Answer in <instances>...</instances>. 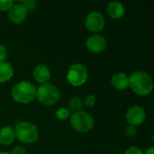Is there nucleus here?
<instances>
[{"instance_id": "nucleus-1", "label": "nucleus", "mask_w": 154, "mask_h": 154, "mask_svg": "<svg viewBox=\"0 0 154 154\" xmlns=\"http://www.w3.org/2000/svg\"><path fill=\"white\" fill-rule=\"evenodd\" d=\"M129 88L136 95L146 97L152 92L153 81L147 72L137 70L129 77Z\"/></svg>"}, {"instance_id": "nucleus-2", "label": "nucleus", "mask_w": 154, "mask_h": 154, "mask_svg": "<svg viewBox=\"0 0 154 154\" xmlns=\"http://www.w3.org/2000/svg\"><path fill=\"white\" fill-rule=\"evenodd\" d=\"M35 95L36 87L27 80L16 83L11 90V97L13 100L22 105H27L32 102L35 98Z\"/></svg>"}, {"instance_id": "nucleus-3", "label": "nucleus", "mask_w": 154, "mask_h": 154, "mask_svg": "<svg viewBox=\"0 0 154 154\" xmlns=\"http://www.w3.org/2000/svg\"><path fill=\"white\" fill-rule=\"evenodd\" d=\"M35 98L42 105L51 106L60 100V91L55 85L48 82L42 84L39 88H36Z\"/></svg>"}, {"instance_id": "nucleus-4", "label": "nucleus", "mask_w": 154, "mask_h": 154, "mask_svg": "<svg viewBox=\"0 0 154 154\" xmlns=\"http://www.w3.org/2000/svg\"><path fill=\"white\" fill-rule=\"evenodd\" d=\"M15 139L22 143L31 144L39 139V130L35 125L30 122H21L14 127Z\"/></svg>"}, {"instance_id": "nucleus-5", "label": "nucleus", "mask_w": 154, "mask_h": 154, "mask_svg": "<svg viewBox=\"0 0 154 154\" xmlns=\"http://www.w3.org/2000/svg\"><path fill=\"white\" fill-rule=\"evenodd\" d=\"M69 117V122L72 128L78 133L87 134L94 127L95 120L93 116L86 111L81 110L79 112L73 113Z\"/></svg>"}, {"instance_id": "nucleus-6", "label": "nucleus", "mask_w": 154, "mask_h": 154, "mask_svg": "<svg viewBox=\"0 0 154 154\" xmlns=\"http://www.w3.org/2000/svg\"><path fill=\"white\" fill-rule=\"evenodd\" d=\"M88 71L87 67L82 63L72 64L67 72V80L73 87H80L87 81Z\"/></svg>"}, {"instance_id": "nucleus-7", "label": "nucleus", "mask_w": 154, "mask_h": 154, "mask_svg": "<svg viewBox=\"0 0 154 154\" xmlns=\"http://www.w3.org/2000/svg\"><path fill=\"white\" fill-rule=\"evenodd\" d=\"M106 25V19L102 13L98 11H93L89 13L85 19L86 28L95 34L101 32Z\"/></svg>"}, {"instance_id": "nucleus-8", "label": "nucleus", "mask_w": 154, "mask_h": 154, "mask_svg": "<svg viewBox=\"0 0 154 154\" xmlns=\"http://www.w3.org/2000/svg\"><path fill=\"white\" fill-rule=\"evenodd\" d=\"M146 118V112L143 107L140 106H133L127 109L125 114V120L129 125L138 126L141 125Z\"/></svg>"}, {"instance_id": "nucleus-9", "label": "nucleus", "mask_w": 154, "mask_h": 154, "mask_svg": "<svg viewBox=\"0 0 154 154\" xmlns=\"http://www.w3.org/2000/svg\"><path fill=\"white\" fill-rule=\"evenodd\" d=\"M85 44L88 51H89L90 52L101 53L106 51L107 47V41L103 35L96 33L88 37Z\"/></svg>"}, {"instance_id": "nucleus-10", "label": "nucleus", "mask_w": 154, "mask_h": 154, "mask_svg": "<svg viewBox=\"0 0 154 154\" xmlns=\"http://www.w3.org/2000/svg\"><path fill=\"white\" fill-rule=\"evenodd\" d=\"M28 16V12L20 4H14L13 6L8 11V18L10 21L15 24H20L23 23Z\"/></svg>"}, {"instance_id": "nucleus-11", "label": "nucleus", "mask_w": 154, "mask_h": 154, "mask_svg": "<svg viewBox=\"0 0 154 154\" xmlns=\"http://www.w3.org/2000/svg\"><path fill=\"white\" fill-rule=\"evenodd\" d=\"M32 76L33 79L42 85V84L48 83V81L51 78V72L46 65L39 64L33 69Z\"/></svg>"}, {"instance_id": "nucleus-12", "label": "nucleus", "mask_w": 154, "mask_h": 154, "mask_svg": "<svg viewBox=\"0 0 154 154\" xmlns=\"http://www.w3.org/2000/svg\"><path fill=\"white\" fill-rule=\"evenodd\" d=\"M106 13L113 19H121L125 14V8L122 3L114 1L106 5Z\"/></svg>"}, {"instance_id": "nucleus-13", "label": "nucleus", "mask_w": 154, "mask_h": 154, "mask_svg": "<svg viewBox=\"0 0 154 154\" xmlns=\"http://www.w3.org/2000/svg\"><path fill=\"white\" fill-rule=\"evenodd\" d=\"M111 84L117 90H125L129 88V77L124 72H116L111 78Z\"/></svg>"}, {"instance_id": "nucleus-14", "label": "nucleus", "mask_w": 154, "mask_h": 154, "mask_svg": "<svg viewBox=\"0 0 154 154\" xmlns=\"http://www.w3.org/2000/svg\"><path fill=\"white\" fill-rule=\"evenodd\" d=\"M15 140L14 128L12 126H5L0 129V144L4 146L10 145Z\"/></svg>"}, {"instance_id": "nucleus-15", "label": "nucleus", "mask_w": 154, "mask_h": 154, "mask_svg": "<svg viewBox=\"0 0 154 154\" xmlns=\"http://www.w3.org/2000/svg\"><path fill=\"white\" fill-rule=\"evenodd\" d=\"M14 68L11 63L3 61L0 62V83L9 81L14 77Z\"/></svg>"}, {"instance_id": "nucleus-16", "label": "nucleus", "mask_w": 154, "mask_h": 154, "mask_svg": "<svg viewBox=\"0 0 154 154\" xmlns=\"http://www.w3.org/2000/svg\"><path fill=\"white\" fill-rule=\"evenodd\" d=\"M83 106H84L83 101L79 97H72L69 101V110L73 113L81 111L83 108Z\"/></svg>"}, {"instance_id": "nucleus-17", "label": "nucleus", "mask_w": 154, "mask_h": 154, "mask_svg": "<svg viewBox=\"0 0 154 154\" xmlns=\"http://www.w3.org/2000/svg\"><path fill=\"white\" fill-rule=\"evenodd\" d=\"M56 118L60 121H65L70 116V111L67 107H60L55 113Z\"/></svg>"}, {"instance_id": "nucleus-18", "label": "nucleus", "mask_w": 154, "mask_h": 154, "mask_svg": "<svg viewBox=\"0 0 154 154\" xmlns=\"http://www.w3.org/2000/svg\"><path fill=\"white\" fill-rule=\"evenodd\" d=\"M20 4L25 8V10L28 12V14L31 12H33L37 6V2L34 0H24V1L20 2Z\"/></svg>"}, {"instance_id": "nucleus-19", "label": "nucleus", "mask_w": 154, "mask_h": 154, "mask_svg": "<svg viewBox=\"0 0 154 154\" xmlns=\"http://www.w3.org/2000/svg\"><path fill=\"white\" fill-rule=\"evenodd\" d=\"M14 2L13 0H0V11L8 12Z\"/></svg>"}, {"instance_id": "nucleus-20", "label": "nucleus", "mask_w": 154, "mask_h": 154, "mask_svg": "<svg viewBox=\"0 0 154 154\" xmlns=\"http://www.w3.org/2000/svg\"><path fill=\"white\" fill-rule=\"evenodd\" d=\"M125 134L127 137L129 138H133L134 137L136 134H137V129L135 126H133V125H127L125 128Z\"/></svg>"}, {"instance_id": "nucleus-21", "label": "nucleus", "mask_w": 154, "mask_h": 154, "mask_svg": "<svg viewBox=\"0 0 154 154\" xmlns=\"http://www.w3.org/2000/svg\"><path fill=\"white\" fill-rule=\"evenodd\" d=\"M96 104V98L93 95H88L85 98V101L83 102V105H85L88 108H91L95 106Z\"/></svg>"}, {"instance_id": "nucleus-22", "label": "nucleus", "mask_w": 154, "mask_h": 154, "mask_svg": "<svg viewBox=\"0 0 154 154\" xmlns=\"http://www.w3.org/2000/svg\"><path fill=\"white\" fill-rule=\"evenodd\" d=\"M125 154H143V152L141 148L136 147V146H132L130 148H128Z\"/></svg>"}, {"instance_id": "nucleus-23", "label": "nucleus", "mask_w": 154, "mask_h": 154, "mask_svg": "<svg viewBox=\"0 0 154 154\" xmlns=\"http://www.w3.org/2000/svg\"><path fill=\"white\" fill-rule=\"evenodd\" d=\"M7 49L5 46L0 44V62L5 61V59L7 58Z\"/></svg>"}, {"instance_id": "nucleus-24", "label": "nucleus", "mask_w": 154, "mask_h": 154, "mask_svg": "<svg viewBox=\"0 0 154 154\" xmlns=\"http://www.w3.org/2000/svg\"><path fill=\"white\" fill-rule=\"evenodd\" d=\"M11 154H26V150L23 146L22 145H17L13 148L12 152H10Z\"/></svg>"}, {"instance_id": "nucleus-25", "label": "nucleus", "mask_w": 154, "mask_h": 154, "mask_svg": "<svg viewBox=\"0 0 154 154\" xmlns=\"http://www.w3.org/2000/svg\"><path fill=\"white\" fill-rule=\"evenodd\" d=\"M143 154H154V147L153 146H151L150 148H148Z\"/></svg>"}, {"instance_id": "nucleus-26", "label": "nucleus", "mask_w": 154, "mask_h": 154, "mask_svg": "<svg viewBox=\"0 0 154 154\" xmlns=\"http://www.w3.org/2000/svg\"><path fill=\"white\" fill-rule=\"evenodd\" d=\"M0 154H11L10 152H0Z\"/></svg>"}]
</instances>
